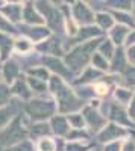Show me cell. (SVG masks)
Instances as JSON below:
<instances>
[{
  "label": "cell",
  "instance_id": "cell-1",
  "mask_svg": "<svg viewBox=\"0 0 135 151\" xmlns=\"http://www.w3.org/2000/svg\"><path fill=\"white\" fill-rule=\"evenodd\" d=\"M50 91L56 97L58 109L61 113L76 112L82 107V100L64 83L61 76L56 74L53 77H50Z\"/></svg>",
  "mask_w": 135,
  "mask_h": 151
},
{
  "label": "cell",
  "instance_id": "cell-2",
  "mask_svg": "<svg viewBox=\"0 0 135 151\" xmlns=\"http://www.w3.org/2000/svg\"><path fill=\"white\" fill-rule=\"evenodd\" d=\"M99 40H90L87 42H83L78 47H75L71 50V52L65 56V64L68 65V68L71 71H75V73H79L82 71L85 67H87L88 64V60L93 58V53H94V50L99 47Z\"/></svg>",
  "mask_w": 135,
  "mask_h": 151
},
{
  "label": "cell",
  "instance_id": "cell-3",
  "mask_svg": "<svg viewBox=\"0 0 135 151\" xmlns=\"http://www.w3.org/2000/svg\"><path fill=\"white\" fill-rule=\"evenodd\" d=\"M24 110L33 121H46L47 118H52L56 112V104L53 100L49 98H33L29 100L24 106Z\"/></svg>",
  "mask_w": 135,
  "mask_h": 151
},
{
  "label": "cell",
  "instance_id": "cell-4",
  "mask_svg": "<svg viewBox=\"0 0 135 151\" xmlns=\"http://www.w3.org/2000/svg\"><path fill=\"white\" fill-rule=\"evenodd\" d=\"M28 137V129L23 124V118L18 115L12 119L5 129L0 130V144L2 145H14Z\"/></svg>",
  "mask_w": 135,
  "mask_h": 151
},
{
  "label": "cell",
  "instance_id": "cell-5",
  "mask_svg": "<svg viewBox=\"0 0 135 151\" xmlns=\"http://www.w3.org/2000/svg\"><path fill=\"white\" fill-rule=\"evenodd\" d=\"M36 8L44 14V17L47 18L49 27L53 32H62L64 30V18L56 8L50 6L49 2H46V0H38L36 2Z\"/></svg>",
  "mask_w": 135,
  "mask_h": 151
},
{
  "label": "cell",
  "instance_id": "cell-6",
  "mask_svg": "<svg viewBox=\"0 0 135 151\" xmlns=\"http://www.w3.org/2000/svg\"><path fill=\"white\" fill-rule=\"evenodd\" d=\"M82 115L85 118V124L90 127L91 132L94 133H99L105 125H106V119L103 115H100L99 110H96L94 106H90V107H85Z\"/></svg>",
  "mask_w": 135,
  "mask_h": 151
},
{
  "label": "cell",
  "instance_id": "cell-7",
  "mask_svg": "<svg viewBox=\"0 0 135 151\" xmlns=\"http://www.w3.org/2000/svg\"><path fill=\"white\" fill-rule=\"evenodd\" d=\"M123 136H126V130L123 129V127H120V124H108V125H105V127L99 132V142H105V144H108V142H112V141H117V139H120V137H123Z\"/></svg>",
  "mask_w": 135,
  "mask_h": 151
},
{
  "label": "cell",
  "instance_id": "cell-8",
  "mask_svg": "<svg viewBox=\"0 0 135 151\" xmlns=\"http://www.w3.org/2000/svg\"><path fill=\"white\" fill-rule=\"evenodd\" d=\"M43 64L52 70L53 73H56L58 76H61L62 79H70L71 77V70L68 67H65V64L61 59H58L56 56H50L47 55L43 58Z\"/></svg>",
  "mask_w": 135,
  "mask_h": 151
},
{
  "label": "cell",
  "instance_id": "cell-9",
  "mask_svg": "<svg viewBox=\"0 0 135 151\" xmlns=\"http://www.w3.org/2000/svg\"><path fill=\"white\" fill-rule=\"evenodd\" d=\"M73 17H75V20L78 23L85 24V26H88V24H91L96 20V17H94V14L91 12V9L85 3L79 2V0L75 3V6H73Z\"/></svg>",
  "mask_w": 135,
  "mask_h": 151
},
{
  "label": "cell",
  "instance_id": "cell-10",
  "mask_svg": "<svg viewBox=\"0 0 135 151\" xmlns=\"http://www.w3.org/2000/svg\"><path fill=\"white\" fill-rule=\"evenodd\" d=\"M100 33H102L100 27H94V26H91V24H88V26L79 29L75 33V38H73L71 44H81V42H85V41H90L91 38L99 36Z\"/></svg>",
  "mask_w": 135,
  "mask_h": 151
},
{
  "label": "cell",
  "instance_id": "cell-11",
  "mask_svg": "<svg viewBox=\"0 0 135 151\" xmlns=\"http://www.w3.org/2000/svg\"><path fill=\"white\" fill-rule=\"evenodd\" d=\"M50 127H52V132L56 133L58 136H67L70 132L68 118H64L61 115H53L50 121Z\"/></svg>",
  "mask_w": 135,
  "mask_h": 151
},
{
  "label": "cell",
  "instance_id": "cell-12",
  "mask_svg": "<svg viewBox=\"0 0 135 151\" xmlns=\"http://www.w3.org/2000/svg\"><path fill=\"white\" fill-rule=\"evenodd\" d=\"M18 73H20V68H18V64L15 60H6L5 65L2 68V74H3V79L6 83H14L15 79L18 77Z\"/></svg>",
  "mask_w": 135,
  "mask_h": 151
},
{
  "label": "cell",
  "instance_id": "cell-13",
  "mask_svg": "<svg viewBox=\"0 0 135 151\" xmlns=\"http://www.w3.org/2000/svg\"><path fill=\"white\" fill-rule=\"evenodd\" d=\"M111 71L112 73H123L126 70V55L123 52V48L118 45V48L112 55V62H111Z\"/></svg>",
  "mask_w": 135,
  "mask_h": 151
},
{
  "label": "cell",
  "instance_id": "cell-14",
  "mask_svg": "<svg viewBox=\"0 0 135 151\" xmlns=\"http://www.w3.org/2000/svg\"><path fill=\"white\" fill-rule=\"evenodd\" d=\"M106 115L111 118L114 122H118V124H128L129 122V113L125 112V109L118 106V104H111L109 106V110Z\"/></svg>",
  "mask_w": 135,
  "mask_h": 151
},
{
  "label": "cell",
  "instance_id": "cell-15",
  "mask_svg": "<svg viewBox=\"0 0 135 151\" xmlns=\"http://www.w3.org/2000/svg\"><path fill=\"white\" fill-rule=\"evenodd\" d=\"M11 92L17 97H20V98H23V100H28L32 95V89H30L28 80H21V79L14 82V86H12Z\"/></svg>",
  "mask_w": 135,
  "mask_h": 151
},
{
  "label": "cell",
  "instance_id": "cell-16",
  "mask_svg": "<svg viewBox=\"0 0 135 151\" xmlns=\"http://www.w3.org/2000/svg\"><path fill=\"white\" fill-rule=\"evenodd\" d=\"M15 118V106L14 103H8L5 106L0 107V130L5 129L6 125Z\"/></svg>",
  "mask_w": 135,
  "mask_h": 151
},
{
  "label": "cell",
  "instance_id": "cell-17",
  "mask_svg": "<svg viewBox=\"0 0 135 151\" xmlns=\"http://www.w3.org/2000/svg\"><path fill=\"white\" fill-rule=\"evenodd\" d=\"M14 41H12V38L3 32H0V59L5 60L8 59V56L11 55L12 52V47H14Z\"/></svg>",
  "mask_w": 135,
  "mask_h": 151
},
{
  "label": "cell",
  "instance_id": "cell-18",
  "mask_svg": "<svg viewBox=\"0 0 135 151\" xmlns=\"http://www.w3.org/2000/svg\"><path fill=\"white\" fill-rule=\"evenodd\" d=\"M23 18H24V21H26L28 24H32V26H33V24H43L44 23V18L33 9L32 5H28L26 8H24Z\"/></svg>",
  "mask_w": 135,
  "mask_h": 151
},
{
  "label": "cell",
  "instance_id": "cell-19",
  "mask_svg": "<svg viewBox=\"0 0 135 151\" xmlns=\"http://www.w3.org/2000/svg\"><path fill=\"white\" fill-rule=\"evenodd\" d=\"M38 50L46 52L47 55H59L61 53V42H59L58 38H50V40H47L43 44H40Z\"/></svg>",
  "mask_w": 135,
  "mask_h": 151
},
{
  "label": "cell",
  "instance_id": "cell-20",
  "mask_svg": "<svg viewBox=\"0 0 135 151\" xmlns=\"http://www.w3.org/2000/svg\"><path fill=\"white\" fill-rule=\"evenodd\" d=\"M111 41L117 45H121L123 44V41L126 40V36L129 35V29L126 26H121V24H118V26H112L111 27Z\"/></svg>",
  "mask_w": 135,
  "mask_h": 151
},
{
  "label": "cell",
  "instance_id": "cell-21",
  "mask_svg": "<svg viewBox=\"0 0 135 151\" xmlns=\"http://www.w3.org/2000/svg\"><path fill=\"white\" fill-rule=\"evenodd\" d=\"M2 14H5L12 23H15L21 18V8L17 3H12V5H6L2 8Z\"/></svg>",
  "mask_w": 135,
  "mask_h": 151
},
{
  "label": "cell",
  "instance_id": "cell-22",
  "mask_svg": "<svg viewBox=\"0 0 135 151\" xmlns=\"http://www.w3.org/2000/svg\"><path fill=\"white\" fill-rule=\"evenodd\" d=\"M23 32L26 33L32 41H40V40H44V38L49 36V30L46 27H30V29H24Z\"/></svg>",
  "mask_w": 135,
  "mask_h": 151
},
{
  "label": "cell",
  "instance_id": "cell-23",
  "mask_svg": "<svg viewBox=\"0 0 135 151\" xmlns=\"http://www.w3.org/2000/svg\"><path fill=\"white\" fill-rule=\"evenodd\" d=\"M105 5L118 11H131L134 0H105Z\"/></svg>",
  "mask_w": 135,
  "mask_h": 151
},
{
  "label": "cell",
  "instance_id": "cell-24",
  "mask_svg": "<svg viewBox=\"0 0 135 151\" xmlns=\"http://www.w3.org/2000/svg\"><path fill=\"white\" fill-rule=\"evenodd\" d=\"M97 50H99V53H102L106 59L112 58L115 48H114V42L111 40H103L99 42V47H97Z\"/></svg>",
  "mask_w": 135,
  "mask_h": 151
},
{
  "label": "cell",
  "instance_id": "cell-25",
  "mask_svg": "<svg viewBox=\"0 0 135 151\" xmlns=\"http://www.w3.org/2000/svg\"><path fill=\"white\" fill-rule=\"evenodd\" d=\"M91 62H93V67L97 68V70H100V71H105V70L109 68L108 59H106L102 53H99V52H94V53H93Z\"/></svg>",
  "mask_w": 135,
  "mask_h": 151
},
{
  "label": "cell",
  "instance_id": "cell-26",
  "mask_svg": "<svg viewBox=\"0 0 135 151\" xmlns=\"http://www.w3.org/2000/svg\"><path fill=\"white\" fill-rule=\"evenodd\" d=\"M52 132V127L44 121H36V124L32 125V134L33 136H46Z\"/></svg>",
  "mask_w": 135,
  "mask_h": 151
},
{
  "label": "cell",
  "instance_id": "cell-27",
  "mask_svg": "<svg viewBox=\"0 0 135 151\" xmlns=\"http://www.w3.org/2000/svg\"><path fill=\"white\" fill-rule=\"evenodd\" d=\"M36 148H38V151H56V142L52 137L43 136L36 144Z\"/></svg>",
  "mask_w": 135,
  "mask_h": 151
},
{
  "label": "cell",
  "instance_id": "cell-28",
  "mask_svg": "<svg viewBox=\"0 0 135 151\" xmlns=\"http://www.w3.org/2000/svg\"><path fill=\"white\" fill-rule=\"evenodd\" d=\"M96 21L99 24V27L103 29V30L112 27V18L109 14H105V12H99V14L96 15Z\"/></svg>",
  "mask_w": 135,
  "mask_h": 151
},
{
  "label": "cell",
  "instance_id": "cell-29",
  "mask_svg": "<svg viewBox=\"0 0 135 151\" xmlns=\"http://www.w3.org/2000/svg\"><path fill=\"white\" fill-rule=\"evenodd\" d=\"M102 76V73H100V70H97V68H88L87 71L83 73V76H81V80H78V83H87V82H90V80H93V79H97V77H100Z\"/></svg>",
  "mask_w": 135,
  "mask_h": 151
},
{
  "label": "cell",
  "instance_id": "cell-30",
  "mask_svg": "<svg viewBox=\"0 0 135 151\" xmlns=\"http://www.w3.org/2000/svg\"><path fill=\"white\" fill-rule=\"evenodd\" d=\"M29 86H30V89L33 92H44L46 91V82L44 80H40V79H35V77H29L26 79Z\"/></svg>",
  "mask_w": 135,
  "mask_h": 151
},
{
  "label": "cell",
  "instance_id": "cell-31",
  "mask_svg": "<svg viewBox=\"0 0 135 151\" xmlns=\"http://www.w3.org/2000/svg\"><path fill=\"white\" fill-rule=\"evenodd\" d=\"M5 151H35V148H33V145L28 141V139H24V141H21V142H17V144H14V145H11L8 150H5Z\"/></svg>",
  "mask_w": 135,
  "mask_h": 151
},
{
  "label": "cell",
  "instance_id": "cell-32",
  "mask_svg": "<svg viewBox=\"0 0 135 151\" xmlns=\"http://www.w3.org/2000/svg\"><path fill=\"white\" fill-rule=\"evenodd\" d=\"M68 122L73 129H83V125H85V118L83 115H79V113H73V115H68Z\"/></svg>",
  "mask_w": 135,
  "mask_h": 151
},
{
  "label": "cell",
  "instance_id": "cell-33",
  "mask_svg": "<svg viewBox=\"0 0 135 151\" xmlns=\"http://www.w3.org/2000/svg\"><path fill=\"white\" fill-rule=\"evenodd\" d=\"M28 74L30 76V77H35V79H40V80H50V77H49V73L46 70V67H40V68H33V70H29Z\"/></svg>",
  "mask_w": 135,
  "mask_h": 151
},
{
  "label": "cell",
  "instance_id": "cell-34",
  "mask_svg": "<svg viewBox=\"0 0 135 151\" xmlns=\"http://www.w3.org/2000/svg\"><path fill=\"white\" fill-rule=\"evenodd\" d=\"M11 89L6 83H0V107L5 106L9 103V98H11Z\"/></svg>",
  "mask_w": 135,
  "mask_h": 151
},
{
  "label": "cell",
  "instance_id": "cell-35",
  "mask_svg": "<svg viewBox=\"0 0 135 151\" xmlns=\"http://www.w3.org/2000/svg\"><path fill=\"white\" fill-rule=\"evenodd\" d=\"M0 32H3V33H15V27L12 26V23L5 18L2 14H0Z\"/></svg>",
  "mask_w": 135,
  "mask_h": 151
},
{
  "label": "cell",
  "instance_id": "cell-36",
  "mask_svg": "<svg viewBox=\"0 0 135 151\" xmlns=\"http://www.w3.org/2000/svg\"><path fill=\"white\" fill-rule=\"evenodd\" d=\"M115 97L118 98V103H128V101H131L132 92L129 89H125V88H117L115 89Z\"/></svg>",
  "mask_w": 135,
  "mask_h": 151
},
{
  "label": "cell",
  "instance_id": "cell-37",
  "mask_svg": "<svg viewBox=\"0 0 135 151\" xmlns=\"http://www.w3.org/2000/svg\"><path fill=\"white\" fill-rule=\"evenodd\" d=\"M14 47H15L17 52H20V53H28L29 50L32 48V44H30L29 40H18V41H15Z\"/></svg>",
  "mask_w": 135,
  "mask_h": 151
},
{
  "label": "cell",
  "instance_id": "cell-38",
  "mask_svg": "<svg viewBox=\"0 0 135 151\" xmlns=\"http://www.w3.org/2000/svg\"><path fill=\"white\" fill-rule=\"evenodd\" d=\"M123 79H125V83L126 85H131V86H135V68H126L123 71Z\"/></svg>",
  "mask_w": 135,
  "mask_h": 151
},
{
  "label": "cell",
  "instance_id": "cell-39",
  "mask_svg": "<svg viewBox=\"0 0 135 151\" xmlns=\"http://www.w3.org/2000/svg\"><path fill=\"white\" fill-rule=\"evenodd\" d=\"M90 147H85L82 144H68L67 145V151H88Z\"/></svg>",
  "mask_w": 135,
  "mask_h": 151
},
{
  "label": "cell",
  "instance_id": "cell-40",
  "mask_svg": "<svg viewBox=\"0 0 135 151\" xmlns=\"http://www.w3.org/2000/svg\"><path fill=\"white\" fill-rule=\"evenodd\" d=\"M114 17H117V20H118V21H123V23L129 24V26H134V21H132L128 15L121 14V12H114Z\"/></svg>",
  "mask_w": 135,
  "mask_h": 151
},
{
  "label": "cell",
  "instance_id": "cell-41",
  "mask_svg": "<svg viewBox=\"0 0 135 151\" xmlns=\"http://www.w3.org/2000/svg\"><path fill=\"white\" fill-rule=\"evenodd\" d=\"M103 151H121V145H120V142H115V141L108 142V145L103 148Z\"/></svg>",
  "mask_w": 135,
  "mask_h": 151
},
{
  "label": "cell",
  "instance_id": "cell-42",
  "mask_svg": "<svg viewBox=\"0 0 135 151\" xmlns=\"http://www.w3.org/2000/svg\"><path fill=\"white\" fill-rule=\"evenodd\" d=\"M126 58L131 64L135 67V44H132L129 48H128V53H126Z\"/></svg>",
  "mask_w": 135,
  "mask_h": 151
},
{
  "label": "cell",
  "instance_id": "cell-43",
  "mask_svg": "<svg viewBox=\"0 0 135 151\" xmlns=\"http://www.w3.org/2000/svg\"><path fill=\"white\" fill-rule=\"evenodd\" d=\"M128 113H129V118H131V119H135V94H134V97L131 98V103H129V110H128Z\"/></svg>",
  "mask_w": 135,
  "mask_h": 151
},
{
  "label": "cell",
  "instance_id": "cell-44",
  "mask_svg": "<svg viewBox=\"0 0 135 151\" xmlns=\"http://www.w3.org/2000/svg\"><path fill=\"white\" fill-rule=\"evenodd\" d=\"M121 151H135V142L132 141H126L121 147Z\"/></svg>",
  "mask_w": 135,
  "mask_h": 151
},
{
  "label": "cell",
  "instance_id": "cell-45",
  "mask_svg": "<svg viewBox=\"0 0 135 151\" xmlns=\"http://www.w3.org/2000/svg\"><path fill=\"white\" fill-rule=\"evenodd\" d=\"M106 89H108L106 85H96V86H94V91H96L97 94H100V95H105V94L108 92Z\"/></svg>",
  "mask_w": 135,
  "mask_h": 151
},
{
  "label": "cell",
  "instance_id": "cell-46",
  "mask_svg": "<svg viewBox=\"0 0 135 151\" xmlns=\"http://www.w3.org/2000/svg\"><path fill=\"white\" fill-rule=\"evenodd\" d=\"M128 41H129V44H131V42H135V32H134L132 35H129V38H128Z\"/></svg>",
  "mask_w": 135,
  "mask_h": 151
},
{
  "label": "cell",
  "instance_id": "cell-47",
  "mask_svg": "<svg viewBox=\"0 0 135 151\" xmlns=\"http://www.w3.org/2000/svg\"><path fill=\"white\" fill-rule=\"evenodd\" d=\"M132 15H134V21H135V0H134V5H132Z\"/></svg>",
  "mask_w": 135,
  "mask_h": 151
},
{
  "label": "cell",
  "instance_id": "cell-48",
  "mask_svg": "<svg viewBox=\"0 0 135 151\" xmlns=\"http://www.w3.org/2000/svg\"><path fill=\"white\" fill-rule=\"evenodd\" d=\"M65 2H67V3H76L78 0H65Z\"/></svg>",
  "mask_w": 135,
  "mask_h": 151
},
{
  "label": "cell",
  "instance_id": "cell-49",
  "mask_svg": "<svg viewBox=\"0 0 135 151\" xmlns=\"http://www.w3.org/2000/svg\"><path fill=\"white\" fill-rule=\"evenodd\" d=\"M52 2H53V3H58V2H61V0H52Z\"/></svg>",
  "mask_w": 135,
  "mask_h": 151
},
{
  "label": "cell",
  "instance_id": "cell-50",
  "mask_svg": "<svg viewBox=\"0 0 135 151\" xmlns=\"http://www.w3.org/2000/svg\"><path fill=\"white\" fill-rule=\"evenodd\" d=\"M2 76H3V74H2V68H0V77H2Z\"/></svg>",
  "mask_w": 135,
  "mask_h": 151
},
{
  "label": "cell",
  "instance_id": "cell-51",
  "mask_svg": "<svg viewBox=\"0 0 135 151\" xmlns=\"http://www.w3.org/2000/svg\"><path fill=\"white\" fill-rule=\"evenodd\" d=\"M0 151H2V144H0Z\"/></svg>",
  "mask_w": 135,
  "mask_h": 151
},
{
  "label": "cell",
  "instance_id": "cell-52",
  "mask_svg": "<svg viewBox=\"0 0 135 151\" xmlns=\"http://www.w3.org/2000/svg\"><path fill=\"white\" fill-rule=\"evenodd\" d=\"M91 2H97V0H91Z\"/></svg>",
  "mask_w": 135,
  "mask_h": 151
}]
</instances>
